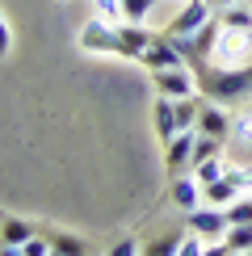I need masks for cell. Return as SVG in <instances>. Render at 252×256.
Returning <instances> with one entry per match:
<instances>
[{"label":"cell","instance_id":"6da1fadb","mask_svg":"<svg viewBox=\"0 0 252 256\" xmlns=\"http://www.w3.org/2000/svg\"><path fill=\"white\" fill-rule=\"evenodd\" d=\"M198 88L206 92L210 101H240L252 92V63H240V68H218V63H194Z\"/></svg>","mask_w":252,"mask_h":256},{"label":"cell","instance_id":"7a4b0ae2","mask_svg":"<svg viewBox=\"0 0 252 256\" xmlns=\"http://www.w3.org/2000/svg\"><path fill=\"white\" fill-rule=\"evenodd\" d=\"M248 55H252V30L223 26V21H218L214 46H210V63H218V68H240V63H248Z\"/></svg>","mask_w":252,"mask_h":256},{"label":"cell","instance_id":"3957f363","mask_svg":"<svg viewBox=\"0 0 252 256\" xmlns=\"http://www.w3.org/2000/svg\"><path fill=\"white\" fill-rule=\"evenodd\" d=\"M80 50H84V55H118V26H114L110 17H101V13L92 21H84Z\"/></svg>","mask_w":252,"mask_h":256},{"label":"cell","instance_id":"277c9868","mask_svg":"<svg viewBox=\"0 0 252 256\" xmlns=\"http://www.w3.org/2000/svg\"><path fill=\"white\" fill-rule=\"evenodd\" d=\"M139 63L147 72H160V68H189V55L181 50V42L168 38V34H156L147 42V50L139 55Z\"/></svg>","mask_w":252,"mask_h":256},{"label":"cell","instance_id":"5b68a950","mask_svg":"<svg viewBox=\"0 0 252 256\" xmlns=\"http://www.w3.org/2000/svg\"><path fill=\"white\" fill-rule=\"evenodd\" d=\"M210 17H214V0H185L181 13L168 21L164 34H168V38H189V34H198Z\"/></svg>","mask_w":252,"mask_h":256},{"label":"cell","instance_id":"8992f818","mask_svg":"<svg viewBox=\"0 0 252 256\" xmlns=\"http://www.w3.org/2000/svg\"><path fill=\"white\" fill-rule=\"evenodd\" d=\"M152 88H156V97H194L198 76L189 68H160V72H152Z\"/></svg>","mask_w":252,"mask_h":256},{"label":"cell","instance_id":"52a82bcc","mask_svg":"<svg viewBox=\"0 0 252 256\" xmlns=\"http://www.w3.org/2000/svg\"><path fill=\"white\" fill-rule=\"evenodd\" d=\"M227 227H231V218H227V210L223 206H198V210H189V231H198V236H206V240H214V236H227Z\"/></svg>","mask_w":252,"mask_h":256},{"label":"cell","instance_id":"ba28073f","mask_svg":"<svg viewBox=\"0 0 252 256\" xmlns=\"http://www.w3.org/2000/svg\"><path fill=\"white\" fill-rule=\"evenodd\" d=\"M152 38L156 34L143 26V21H122L118 26V59H139Z\"/></svg>","mask_w":252,"mask_h":256},{"label":"cell","instance_id":"9c48e42d","mask_svg":"<svg viewBox=\"0 0 252 256\" xmlns=\"http://www.w3.org/2000/svg\"><path fill=\"white\" fill-rule=\"evenodd\" d=\"M231 122L227 118V110H223V101H202V114H198V130L202 134H214V138H231Z\"/></svg>","mask_w":252,"mask_h":256},{"label":"cell","instance_id":"30bf717a","mask_svg":"<svg viewBox=\"0 0 252 256\" xmlns=\"http://www.w3.org/2000/svg\"><path fill=\"white\" fill-rule=\"evenodd\" d=\"M152 126H156L160 147H168L176 134H181V126H176V110H172V97H156V105H152Z\"/></svg>","mask_w":252,"mask_h":256},{"label":"cell","instance_id":"8fae6325","mask_svg":"<svg viewBox=\"0 0 252 256\" xmlns=\"http://www.w3.org/2000/svg\"><path fill=\"white\" fill-rule=\"evenodd\" d=\"M194 143H198V130H181L172 143L164 147V168L168 172H181V168L194 164Z\"/></svg>","mask_w":252,"mask_h":256},{"label":"cell","instance_id":"7c38bea8","mask_svg":"<svg viewBox=\"0 0 252 256\" xmlns=\"http://www.w3.org/2000/svg\"><path fill=\"white\" fill-rule=\"evenodd\" d=\"M30 240H34V227H30L26 218L0 214V248H8V252H21Z\"/></svg>","mask_w":252,"mask_h":256},{"label":"cell","instance_id":"4fadbf2b","mask_svg":"<svg viewBox=\"0 0 252 256\" xmlns=\"http://www.w3.org/2000/svg\"><path fill=\"white\" fill-rule=\"evenodd\" d=\"M168 198H172V206H181L189 214V210L202 206V185H198V176H176L172 189H168Z\"/></svg>","mask_w":252,"mask_h":256},{"label":"cell","instance_id":"5bb4252c","mask_svg":"<svg viewBox=\"0 0 252 256\" xmlns=\"http://www.w3.org/2000/svg\"><path fill=\"white\" fill-rule=\"evenodd\" d=\"M240 194H244V189H240L227 172L218 180H210V185H202V202H206V206H227V202H236Z\"/></svg>","mask_w":252,"mask_h":256},{"label":"cell","instance_id":"9a60e30c","mask_svg":"<svg viewBox=\"0 0 252 256\" xmlns=\"http://www.w3.org/2000/svg\"><path fill=\"white\" fill-rule=\"evenodd\" d=\"M227 252H252V222H231L227 236H223Z\"/></svg>","mask_w":252,"mask_h":256},{"label":"cell","instance_id":"2e32d148","mask_svg":"<svg viewBox=\"0 0 252 256\" xmlns=\"http://www.w3.org/2000/svg\"><path fill=\"white\" fill-rule=\"evenodd\" d=\"M227 172V164L218 156H210V160H202V164H194V176H198V185H210V180H218Z\"/></svg>","mask_w":252,"mask_h":256},{"label":"cell","instance_id":"e0dca14e","mask_svg":"<svg viewBox=\"0 0 252 256\" xmlns=\"http://www.w3.org/2000/svg\"><path fill=\"white\" fill-rule=\"evenodd\" d=\"M218 147H223V138H214V134H202V130H198V143H194V164H202V160L218 156ZM194 164H189V168H194Z\"/></svg>","mask_w":252,"mask_h":256},{"label":"cell","instance_id":"ac0fdd59","mask_svg":"<svg viewBox=\"0 0 252 256\" xmlns=\"http://www.w3.org/2000/svg\"><path fill=\"white\" fill-rule=\"evenodd\" d=\"M156 0H122V21H147Z\"/></svg>","mask_w":252,"mask_h":256},{"label":"cell","instance_id":"d6986e66","mask_svg":"<svg viewBox=\"0 0 252 256\" xmlns=\"http://www.w3.org/2000/svg\"><path fill=\"white\" fill-rule=\"evenodd\" d=\"M223 210H227L231 222H252V198H244V194H240L236 202H227Z\"/></svg>","mask_w":252,"mask_h":256},{"label":"cell","instance_id":"ffe728a7","mask_svg":"<svg viewBox=\"0 0 252 256\" xmlns=\"http://www.w3.org/2000/svg\"><path fill=\"white\" fill-rule=\"evenodd\" d=\"M50 248H55V252H88V244L76 240V236H63V231H55V236H50Z\"/></svg>","mask_w":252,"mask_h":256},{"label":"cell","instance_id":"44dd1931","mask_svg":"<svg viewBox=\"0 0 252 256\" xmlns=\"http://www.w3.org/2000/svg\"><path fill=\"white\" fill-rule=\"evenodd\" d=\"M231 138H236V143H252V118H236V126H231Z\"/></svg>","mask_w":252,"mask_h":256},{"label":"cell","instance_id":"7402d4cb","mask_svg":"<svg viewBox=\"0 0 252 256\" xmlns=\"http://www.w3.org/2000/svg\"><path fill=\"white\" fill-rule=\"evenodd\" d=\"M92 4H97V13H101V17H110V21H118V17H122V0H92Z\"/></svg>","mask_w":252,"mask_h":256},{"label":"cell","instance_id":"603a6c76","mask_svg":"<svg viewBox=\"0 0 252 256\" xmlns=\"http://www.w3.org/2000/svg\"><path fill=\"white\" fill-rule=\"evenodd\" d=\"M46 252H55V248H50V240H38V236L21 248V256H46Z\"/></svg>","mask_w":252,"mask_h":256},{"label":"cell","instance_id":"cb8c5ba5","mask_svg":"<svg viewBox=\"0 0 252 256\" xmlns=\"http://www.w3.org/2000/svg\"><path fill=\"white\" fill-rule=\"evenodd\" d=\"M13 50V30H8V21H4V13H0V59Z\"/></svg>","mask_w":252,"mask_h":256},{"label":"cell","instance_id":"d4e9b609","mask_svg":"<svg viewBox=\"0 0 252 256\" xmlns=\"http://www.w3.org/2000/svg\"><path fill=\"white\" fill-rule=\"evenodd\" d=\"M176 244H181V240H160V244H147V252H152V256H164V252L172 256V252H176Z\"/></svg>","mask_w":252,"mask_h":256},{"label":"cell","instance_id":"484cf974","mask_svg":"<svg viewBox=\"0 0 252 256\" xmlns=\"http://www.w3.org/2000/svg\"><path fill=\"white\" fill-rule=\"evenodd\" d=\"M114 252H118V256H130V252H139V244H134V240H122V244H114Z\"/></svg>","mask_w":252,"mask_h":256},{"label":"cell","instance_id":"4316f807","mask_svg":"<svg viewBox=\"0 0 252 256\" xmlns=\"http://www.w3.org/2000/svg\"><path fill=\"white\" fill-rule=\"evenodd\" d=\"M218 8H231V4H244V0H214Z\"/></svg>","mask_w":252,"mask_h":256},{"label":"cell","instance_id":"83f0119b","mask_svg":"<svg viewBox=\"0 0 252 256\" xmlns=\"http://www.w3.org/2000/svg\"><path fill=\"white\" fill-rule=\"evenodd\" d=\"M59 4H68V0H59Z\"/></svg>","mask_w":252,"mask_h":256},{"label":"cell","instance_id":"f1b7e54d","mask_svg":"<svg viewBox=\"0 0 252 256\" xmlns=\"http://www.w3.org/2000/svg\"><path fill=\"white\" fill-rule=\"evenodd\" d=\"M248 4H252V0H248Z\"/></svg>","mask_w":252,"mask_h":256}]
</instances>
